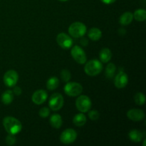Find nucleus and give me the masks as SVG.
Segmentation results:
<instances>
[{
  "instance_id": "f257e3e1",
  "label": "nucleus",
  "mask_w": 146,
  "mask_h": 146,
  "mask_svg": "<svg viewBox=\"0 0 146 146\" xmlns=\"http://www.w3.org/2000/svg\"><path fill=\"white\" fill-rule=\"evenodd\" d=\"M3 125L9 134L16 135L21 131L22 125L17 118L12 116H7L3 120Z\"/></svg>"
},
{
  "instance_id": "f03ea898",
  "label": "nucleus",
  "mask_w": 146,
  "mask_h": 146,
  "mask_svg": "<svg viewBox=\"0 0 146 146\" xmlns=\"http://www.w3.org/2000/svg\"><path fill=\"white\" fill-rule=\"evenodd\" d=\"M103 65L100 61L92 59L88 61L84 67V71L87 75L90 76H95L102 71Z\"/></svg>"
},
{
  "instance_id": "7ed1b4c3",
  "label": "nucleus",
  "mask_w": 146,
  "mask_h": 146,
  "mask_svg": "<svg viewBox=\"0 0 146 146\" xmlns=\"http://www.w3.org/2000/svg\"><path fill=\"white\" fill-rule=\"evenodd\" d=\"M68 33L74 38H80L84 36L86 33V27L84 23L74 22L70 25Z\"/></svg>"
},
{
  "instance_id": "20e7f679",
  "label": "nucleus",
  "mask_w": 146,
  "mask_h": 146,
  "mask_svg": "<svg viewBox=\"0 0 146 146\" xmlns=\"http://www.w3.org/2000/svg\"><path fill=\"white\" fill-rule=\"evenodd\" d=\"M64 92L68 96H78L83 92V87L77 82H67L64 86Z\"/></svg>"
},
{
  "instance_id": "39448f33",
  "label": "nucleus",
  "mask_w": 146,
  "mask_h": 146,
  "mask_svg": "<svg viewBox=\"0 0 146 146\" xmlns=\"http://www.w3.org/2000/svg\"><path fill=\"white\" fill-rule=\"evenodd\" d=\"M76 106L81 113H86L91 109V101L87 96L81 95L76 101Z\"/></svg>"
},
{
  "instance_id": "423d86ee",
  "label": "nucleus",
  "mask_w": 146,
  "mask_h": 146,
  "mask_svg": "<svg viewBox=\"0 0 146 146\" xmlns=\"http://www.w3.org/2000/svg\"><path fill=\"white\" fill-rule=\"evenodd\" d=\"M64 100L62 95L58 93H55L50 97L48 106L52 111H57L62 108L64 106Z\"/></svg>"
},
{
  "instance_id": "0eeeda50",
  "label": "nucleus",
  "mask_w": 146,
  "mask_h": 146,
  "mask_svg": "<svg viewBox=\"0 0 146 146\" xmlns=\"http://www.w3.org/2000/svg\"><path fill=\"white\" fill-rule=\"evenodd\" d=\"M71 54L74 59L79 64H84L86 62V55L82 48L78 46H74L71 48Z\"/></svg>"
},
{
  "instance_id": "6e6552de",
  "label": "nucleus",
  "mask_w": 146,
  "mask_h": 146,
  "mask_svg": "<svg viewBox=\"0 0 146 146\" xmlns=\"http://www.w3.org/2000/svg\"><path fill=\"white\" fill-rule=\"evenodd\" d=\"M19 79V75L17 72L14 70H9L4 74V83L7 86L14 87L17 84Z\"/></svg>"
},
{
  "instance_id": "1a4fd4ad",
  "label": "nucleus",
  "mask_w": 146,
  "mask_h": 146,
  "mask_svg": "<svg viewBox=\"0 0 146 146\" xmlns=\"http://www.w3.org/2000/svg\"><path fill=\"white\" fill-rule=\"evenodd\" d=\"M76 132L74 129L68 128L62 132L60 136V141L64 144H71L76 141Z\"/></svg>"
},
{
  "instance_id": "9d476101",
  "label": "nucleus",
  "mask_w": 146,
  "mask_h": 146,
  "mask_svg": "<svg viewBox=\"0 0 146 146\" xmlns=\"http://www.w3.org/2000/svg\"><path fill=\"white\" fill-rule=\"evenodd\" d=\"M56 41L58 46L64 49H68L73 45V40L65 33H60L56 37Z\"/></svg>"
},
{
  "instance_id": "9b49d317",
  "label": "nucleus",
  "mask_w": 146,
  "mask_h": 146,
  "mask_svg": "<svg viewBox=\"0 0 146 146\" xmlns=\"http://www.w3.org/2000/svg\"><path fill=\"white\" fill-rule=\"evenodd\" d=\"M128 83V75L123 71H120L114 79V84L116 88H123L127 86Z\"/></svg>"
},
{
  "instance_id": "f8f14e48",
  "label": "nucleus",
  "mask_w": 146,
  "mask_h": 146,
  "mask_svg": "<svg viewBox=\"0 0 146 146\" xmlns=\"http://www.w3.org/2000/svg\"><path fill=\"white\" fill-rule=\"evenodd\" d=\"M48 98V94L44 90H38L35 91L31 97L33 102L36 105H41L46 101Z\"/></svg>"
},
{
  "instance_id": "ddd939ff",
  "label": "nucleus",
  "mask_w": 146,
  "mask_h": 146,
  "mask_svg": "<svg viewBox=\"0 0 146 146\" xmlns=\"http://www.w3.org/2000/svg\"><path fill=\"white\" fill-rule=\"evenodd\" d=\"M127 117L133 121H141L145 118V113L141 109H131L127 112Z\"/></svg>"
},
{
  "instance_id": "4468645a",
  "label": "nucleus",
  "mask_w": 146,
  "mask_h": 146,
  "mask_svg": "<svg viewBox=\"0 0 146 146\" xmlns=\"http://www.w3.org/2000/svg\"><path fill=\"white\" fill-rule=\"evenodd\" d=\"M133 19V14L131 12L127 11L121 16L119 22L122 26H127L132 22Z\"/></svg>"
},
{
  "instance_id": "2eb2a0df",
  "label": "nucleus",
  "mask_w": 146,
  "mask_h": 146,
  "mask_svg": "<svg viewBox=\"0 0 146 146\" xmlns=\"http://www.w3.org/2000/svg\"><path fill=\"white\" fill-rule=\"evenodd\" d=\"M99 57L103 63H107L111 61L112 58V53L108 48H104L100 51Z\"/></svg>"
},
{
  "instance_id": "dca6fc26",
  "label": "nucleus",
  "mask_w": 146,
  "mask_h": 146,
  "mask_svg": "<svg viewBox=\"0 0 146 146\" xmlns=\"http://www.w3.org/2000/svg\"><path fill=\"white\" fill-rule=\"evenodd\" d=\"M128 137H129L131 141H133V142L139 143L142 141L143 135V133L141 131L133 129L130 131L129 133H128Z\"/></svg>"
},
{
  "instance_id": "f3484780",
  "label": "nucleus",
  "mask_w": 146,
  "mask_h": 146,
  "mask_svg": "<svg viewBox=\"0 0 146 146\" xmlns=\"http://www.w3.org/2000/svg\"><path fill=\"white\" fill-rule=\"evenodd\" d=\"M62 118L58 114H54L50 118V123H51V126L54 127V128L58 129V128H61L62 125Z\"/></svg>"
},
{
  "instance_id": "a211bd4d",
  "label": "nucleus",
  "mask_w": 146,
  "mask_h": 146,
  "mask_svg": "<svg viewBox=\"0 0 146 146\" xmlns=\"http://www.w3.org/2000/svg\"><path fill=\"white\" fill-rule=\"evenodd\" d=\"M14 93L11 90H7L5 92H4L1 95V101L5 105H9L11 104V102L14 100Z\"/></svg>"
},
{
  "instance_id": "6ab92c4d",
  "label": "nucleus",
  "mask_w": 146,
  "mask_h": 146,
  "mask_svg": "<svg viewBox=\"0 0 146 146\" xmlns=\"http://www.w3.org/2000/svg\"><path fill=\"white\" fill-rule=\"evenodd\" d=\"M88 36L90 39L92 41H98L102 36V32L98 28H91L88 31Z\"/></svg>"
},
{
  "instance_id": "aec40b11",
  "label": "nucleus",
  "mask_w": 146,
  "mask_h": 146,
  "mask_svg": "<svg viewBox=\"0 0 146 146\" xmlns=\"http://www.w3.org/2000/svg\"><path fill=\"white\" fill-rule=\"evenodd\" d=\"M73 122H74V125H76V126H83L86 123V117L84 115V113L76 114L73 119Z\"/></svg>"
},
{
  "instance_id": "412c9836",
  "label": "nucleus",
  "mask_w": 146,
  "mask_h": 146,
  "mask_svg": "<svg viewBox=\"0 0 146 146\" xmlns=\"http://www.w3.org/2000/svg\"><path fill=\"white\" fill-rule=\"evenodd\" d=\"M58 85H59V80L56 76L51 77L46 82V87L50 91H53L57 88Z\"/></svg>"
},
{
  "instance_id": "4be33fe9",
  "label": "nucleus",
  "mask_w": 146,
  "mask_h": 146,
  "mask_svg": "<svg viewBox=\"0 0 146 146\" xmlns=\"http://www.w3.org/2000/svg\"><path fill=\"white\" fill-rule=\"evenodd\" d=\"M133 14V18L137 21H144L146 19V11L144 9H138L135 10Z\"/></svg>"
},
{
  "instance_id": "5701e85b",
  "label": "nucleus",
  "mask_w": 146,
  "mask_h": 146,
  "mask_svg": "<svg viewBox=\"0 0 146 146\" xmlns=\"http://www.w3.org/2000/svg\"><path fill=\"white\" fill-rule=\"evenodd\" d=\"M115 70H116V67H115V64L113 63L108 64L106 68V76H107V78H112L115 74Z\"/></svg>"
},
{
  "instance_id": "b1692460",
  "label": "nucleus",
  "mask_w": 146,
  "mask_h": 146,
  "mask_svg": "<svg viewBox=\"0 0 146 146\" xmlns=\"http://www.w3.org/2000/svg\"><path fill=\"white\" fill-rule=\"evenodd\" d=\"M134 101L138 106H143L145 103V96L143 93H138L134 96Z\"/></svg>"
},
{
  "instance_id": "393cba45",
  "label": "nucleus",
  "mask_w": 146,
  "mask_h": 146,
  "mask_svg": "<svg viewBox=\"0 0 146 146\" xmlns=\"http://www.w3.org/2000/svg\"><path fill=\"white\" fill-rule=\"evenodd\" d=\"M60 75H61V79L63 80V81H64V82L66 83L68 82L69 80L71 79V72L67 69H63L62 71H61Z\"/></svg>"
},
{
  "instance_id": "a878e982",
  "label": "nucleus",
  "mask_w": 146,
  "mask_h": 146,
  "mask_svg": "<svg viewBox=\"0 0 146 146\" xmlns=\"http://www.w3.org/2000/svg\"><path fill=\"white\" fill-rule=\"evenodd\" d=\"M40 116L43 118H46L50 114V110L49 108H47V107H43L41 109L39 110V112H38Z\"/></svg>"
},
{
  "instance_id": "bb28decb",
  "label": "nucleus",
  "mask_w": 146,
  "mask_h": 146,
  "mask_svg": "<svg viewBox=\"0 0 146 146\" xmlns=\"http://www.w3.org/2000/svg\"><path fill=\"white\" fill-rule=\"evenodd\" d=\"M88 117L92 121H96V120H98L99 118L100 113L96 110H93V111H89V113H88Z\"/></svg>"
},
{
  "instance_id": "cd10ccee",
  "label": "nucleus",
  "mask_w": 146,
  "mask_h": 146,
  "mask_svg": "<svg viewBox=\"0 0 146 146\" xmlns=\"http://www.w3.org/2000/svg\"><path fill=\"white\" fill-rule=\"evenodd\" d=\"M16 141V137L14 135H12V134H9L8 135L6 138V143L8 145H13L14 144H15Z\"/></svg>"
},
{
  "instance_id": "c85d7f7f",
  "label": "nucleus",
  "mask_w": 146,
  "mask_h": 146,
  "mask_svg": "<svg viewBox=\"0 0 146 146\" xmlns=\"http://www.w3.org/2000/svg\"><path fill=\"white\" fill-rule=\"evenodd\" d=\"M13 93L14 94L17 96H20L22 93V91H21V88L19 86H14V89H13Z\"/></svg>"
},
{
  "instance_id": "c756f323",
  "label": "nucleus",
  "mask_w": 146,
  "mask_h": 146,
  "mask_svg": "<svg viewBox=\"0 0 146 146\" xmlns=\"http://www.w3.org/2000/svg\"><path fill=\"white\" fill-rule=\"evenodd\" d=\"M101 1H102L103 3H104V4H112V3L115 2L116 0H101Z\"/></svg>"
},
{
  "instance_id": "7c9ffc66",
  "label": "nucleus",
  "mask_w": 146,
  "mask_h": 146,
  "mask_svg": "<svg viewBox=\"0 0 146 146\" xmlns=\"http://www.w3.org/2000/svg\"><path fill=\"white\" fill-rule=\"evenodd\" d=\"M145 145V140H144V142H143V146Z\"/></svg>"
},
{
  "instance_id": "2f4dec72",
  "label": "nucleus",
  "mask_w": 146,
  "mask_h": 146,
  "mask_svg": "<svg viewBox=\"0 0 146 146\" xmlns=\"http://www.w3.org/2000/svg\"><path fill=\"white\" fill-rule=\"evenodd\" d=\"M59 1H68V0H59Z\"/></svg>"
}]
</instances>
